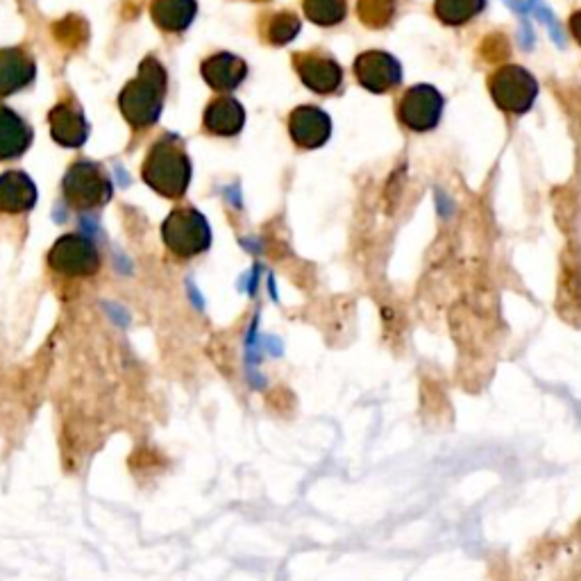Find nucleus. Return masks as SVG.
Listing matches in <instances>:
<instances>
[{
    "label": "nucleus",
    "mask_w": 581,
    "mask_h": 581,
    "mask_svg": "<svg viewBox=\"0 0 581 581\" xmlns=\"http://www.w3.org/2000/svg\"><path fill=\"white\" fill-rule=\"evenodd\" d=\"M377 305H380L384 339L395 348L398 343H404V334H407V327H409L407 314H404V307L400 305V300L393 296H377Z\"/></svg>",
    "instance_id": "20e7f679"
},
{
    "label": "nucleus",
    "mask_w": 581,
    "mask_h": 581,
    "mask_svg": "<svg viewBox=\"0 0 581 581\" xmlns=\"http://www.w3.org/2000/svg\"><path fill=\"white\" fill-rule=\"evenodd\" d=\"M50 266L66 277H89L100 268V257L89 241L66 237L50 252Z\"/></svg>",
    "instance_id": "f257e3e1"
},
{
    "label": "nucleus",
    "mask_w": 581,
    "mask_h": 581,
    "mask_svg": "<svg viewBox=\"0 0 581 581\" xmlns=\"http://www.w3.org/2000/svg\"><path fill=\"white\" fill-rule=\"evenodd\" d=\"M554 307L563 321L581 327V268L572 261L561 268Z\"/></svg>",
    "instance_id": "7ed1b4c3"
},
{
    "label": "nucleus",
    "mask_w": 581,
    "mask_h": 581,
    "mask_svg": "<svg viewBox=\"0 0 581 581\" xmlns=\"http://www.w3.org/2000/svg\"><path fill=\"white\" fill-rule=\"evenodd\" d=\"M166 243L175 255L196 257L209 248V230L200 216H175L166 225Z\"/></svg>",
    "instance_id": "f03ea898"
},
{
    "label": "nucleus",
    "mask_w": 581,
    "mask_h": 581,
    "mask_svg": "<svg viewBox=\"0 0 581 581\" xmlns=\"http://www.w3.org/2000/svg\"><path fill=\"white\" fill-rule=\"evenodd\" d=\"M357 314V302H352L350 298H332L330 307L325 309V327L330 336H348L352 330V323H355Z\"/></svg>",
    "instance_id": "39448f33"
}]
</instances>
